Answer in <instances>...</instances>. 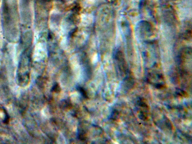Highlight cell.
Wrapping results in <instances>:
<instances>
[{
    "instance_id": "7a4b0ae2",
    "label": "cell",
    "mask_w": 192,
    "mask_h": 144,
    "mask_svg": "<svg viewBox=\"0 0 192 144\" xmlns=\"http://www.w3.org/2000/svg\"><path fill=\"white\" fill-rule=\"evenodd\" d=\"M160 116L161 117L157 118L155 120L157 125L161 129L171 131L173 126L169 119L164 115H160Z\"/></svg>"
},
{
    "instance_id": "3957f363",
    "label": "cell",
    "mask_w": 192,
    "mask_h": 144,
    "mask_svg": "<svg viewBox=\"0 0 192 144\" xmlns=\"http://www.w3.org/2000/svg\"><path fill=\"white\" fill-rule=\"evenodd\" d=\"M92 18L91 17H89V15H83V21L84 23L89 24L91 22Z\"/></svg>"
},
{
    "instance_id": "6da1fadb",
    "label": "cell",
    "mask_w": 192,
    "mask_h": 144,
    "mask_svg": "<svg viewBox=\"0 0 192 144\" xmlns=\"http://www.w3.org/2000/svg\"><path fill=\"white\" fill-rule=\"evenodd\" d=\"M139 117L141 119L146 121L148 118L149 106L144 99L139 98L137 101Z\"/></svg>"
},
{
    "instance_id": "277c9868",
    "label": "cell",
    "mask_w": 192,
    "mask_h": 144,
    "mask_svg": "<svg viewBox=\"0 0 192 144\" xmlns=\"http://www.w3.org/2000/svg\"><path fill=\"white\" fill-rule=\"evenodd\" d=\"M53 91H55V92H59L61 91V89L59 85L58 84H56L53 86Z\"/></svg>"
}]
</instances>
